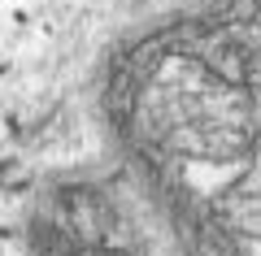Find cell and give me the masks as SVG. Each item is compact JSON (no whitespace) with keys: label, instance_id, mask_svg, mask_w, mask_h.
I'll list each match as a JSON object with an SVG mask.
<instances>
[{"label":"cell","instance_id":"obj_1","mask_svg":"<svg viewBox=\"0 0 261 256\" xmlns=\"http://www.w3.org/2000/svg\"><path fill=\"white\" fill-rule=\"evenodd\" d=\"M0 204H5V195H0Z\"/></svg>","mask_w":261,"mask_h":256}]
</instances>
